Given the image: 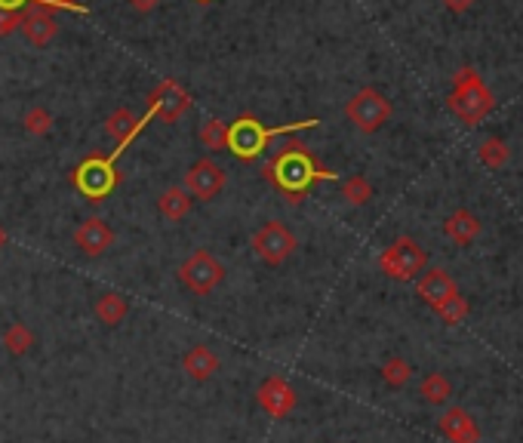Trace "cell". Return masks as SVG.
<instances>
[{
    "instance_id": "1",
    "label": "cell",
    "mask_w": 523,
    "mask_h": 443,
    "mask_svg": "<svg viewBox=\"0 0 523 443\" xmlns=\"http://www.w3.org/2000/svg\"><path fill=\"white\" fill-rule=\"evenodd\" d=\"M265 178H268L271 185H277V188L286 194L290 204H302L311 185L320 182V178L333 182L335 173L326 167H320L302 142H290L275 160L265 163Z\"/></svg>"
},
{
    "instance_id": "2",
    "label": "cell",
    "mask_w": 523,
    "mask_h": 443,
    "mask_svg": "<svg viewBox=\"0 0 523 443\" xmlns=\"http://www.w3.org/2000/svg\"><path fill=\"white\" fill-rule=\"evenodd\" d=\"M456 90L450 96V111L456 114L465 127H478V123L493 111L496 99L489 92L487 83L480 81V74L474 68H459L456 77H452Z\"/></svg>"
},
{
    "instance_id": "3",
    "label": "cell",
    "mask_w": 523,
    "mask_h": 443,
    "mask_svg": "<svg viewBox=\"0 0 523 443\" xmlns=\"http://www.w3.org/2000/svg\"><path fill=\"white\" fill-rule=\"evenodd\" d=\"M311 127H317L315 118L302 123H290V127H280V130H265L256 118H237L234 123H228V151L237 154L240 160H256L277 133H293V130H311Z\"/></svg>"
},
{
    "instance_id": "4",
    "label": "cell",
    "mask_w": 523,
    "mask_h": 443,
    "mask_svg": "<svg viewBox=\"0 0 523 443\" xmlns=\"http://www.w3.org/2000/svg\"><path fill=\"white\" fill-rule=\"evenodd\" d=\"M428 255L412 237H397L392 246H385V253L379 255V268L385 271L392 281L410 284L425 271Z\"/></svg>"
},
{
    "instance_id": "5",
    "label": "cell",
    "mask_w": 523,
    "mask_h": 443,
    "mask_svg": "<svg viewBox=\"0 0 523 443\" xmlns=\"http://www.w3.org/2000/svg\"><path fill=\"white\" fill-rule=\"evenodd\" d=\"M114 158H117V154H111V158H102V154H92V158H87V160L81 163V167L74 169V176H72L74 188L81 191L87 200H92V204L105 200L108 194L114 191V185H117Z\"/></svg>"
},
{
    "instance_id": "6",
    "label": "cell",
    "mask_w": 523,
    "mask_h": 443,
    "mask_svg": "<svg viewBox=\"0 0 523 443\" xmlns=\"http://www.w3.org/2000/svg\"><path fill=\"white\" fill-rule=\"evenodd\" d=\"M345 118L354 123L361 133H376V130L385 127L388 118H392V102H388L379 90L363 87L348 99Z\"/></svg>"
},
{
    "instance_id": "7",
    "label": "cell",
    "mask_w": 523,
    "mask_h": 443,
    "mask_svg": "<svg viewBox=\"0 0 523 443\" xmlns=\"http://www.w3.org/2000/svg\"><path fill=\"white\" fill-rule=\"evenodd\" d=\"M222 277H225V265L209 250H194L189 259L182 262V268H179V281L198 295H209L222 284Z\"/></svg>"
},
{
    "instance_id": "8",
    "label": "cell",
    "mask_w": 523,
    "mask_h": 443,
    "mask_svg": "<svg viewBox=\"0 0 523 443\" xmlns=\"http://www.w3.org/2000/svg\"><path fill=\"white\" fill-rule=\"evenodd\" d=\"M295 235L290 228H286L284 222H268L262 225L259 231H256L253 237V250L259 255L262 262H268V265H284L286 259L295 253Z\"/></svg>"
},
{
    "instance_id": "9",
    "label": "cell",
    "mask_w": 523,
    "mask_h": 443,
    "mask_svg": "<svg viewBox=\"0 0 523 443\" xmlns=\"http://www.w3.org/2000/svg\"><path fill=\"white\" fill-rule=\"evenodd\" d=\"M225 182H228V176H225V169L218 167L213 158H200L198 163H191V169L185 173V185L182 188L191 194V200H213L218 191L225 188Z\"/></svg>"
},
{
    "instance_id": "10",
    "label": "cell",
    "mask_w": 523,
    "mask_h": 443,
    "mask_svg": "<svg viewBox=\"0 0 523 443\" xmlns=\"http://www.w3.org/2000/svg\"><path fill=\"white\" fill-rule=\"evenodd\" d=\"M189 108H191V96L182 90V83L176 81H163L160 87L148 96V114L167 123H176Z\"/></svg>"
},
{
    "instance_id": "11",
    "label": "cell",
    "mask_w": 523,
    "mask_h": 443,
    "mask_svg": "<svg viewBox=\"0 0 523 443\" xmlns=\"http://www.w3.org/2000/svg\"><path fill=\"white\" fill-rule=\"evenodd\" d=\"M256 400H259V407L268 413L271 419H284L290 416L295 409V388L286 382V379L280 376H271L265 379V382L259 385V391H256Z\"/></svg>"
},
{
    "instance_id": "12",
    "label": "cell",
    "mask_w": 523,
    "mask_h": 443,
    "mask_svg": "<svg viewBox=\"0 0 523 443\" xmlns=\"http://www.w3.org/2000/svg\"><path fill=\"white\" fill-rule=\"evenodd\" d=\"M74 246L81 250L83 255H102L114 246V231L111 225L102 222L99 216H90L87 222L77 225L74 231Z\"/></svg>"
},
{
    "instance_id": "13",
    "label": "cell",
    "mask_w": 523,
    "mask_h": 443,
    "mask_svg": "<svg viewBox=\"0 0 523 443\" xmlns=\"http://www.w3.org/2000/svg\"><path fill=\"white\" fill-rule=\"evenodd\" d=\"M19 31L31 46H46V43H53V37L59 34V22H56V15H53V10L28 6V10H22Z\"/></svg>"
},
{
    "instance_id": "14",
    "label": "cell",
    "mask_w": 523,
    "mask_h": 443,
    "mask_svg": "<svg viewBox=\"0 0 523 443\" xmlns=\"http://www.w3.org/2000/svg\"><path fill=\"white\" fill-rule=\"evenodd\" d=\"M459 293V286L456 281L447 274L443 268H431V271H425V274L419 277V284H416V295L421 302H425L428 308H441L443 302H450L452 295Z\"/></svg>"
},
{
    "instance_id": "15",
    "label": "cell",
    "mask_w": 523,
    "mask_h": 443,
    "mask_svg": "<svg viewBox=\"0 0 523 443\" xmlns=\"http://www.w3.org/2000/svg\"><path fill=\"white\" fill-rule=\"evenodd\" d=\"M437 429L450 443H480V429L471 419V413L462 407H450L447 413L437 419Z\"/></svg>"
},
{
    "instance_id": "16",
    "label": "cell",
    "mask_w": 523,
    "mask_h": 443,
    "mask_svg": "<svg viewBox=\"0 0 523 443\" xmlns=\"http://www.w3.org/2000/svg\"><path fill=\"white\" fill-rule=\"evenodd\" d=\"M148 120H151V114H145V118H136V114H132L130 108H117L111 118L105 120V133L117 142V151H114V154H121L123 148H127L132 139H136V133L145 127Z\"/></svg>"
},
{
    "instance_id": "17",
    "label": "cell",
    "mask_w": 523,
    "mask_h": 443,
    "mask_svg": "<svg viewBox=\"0 0 523 443\" xmlns=\"http://www.w3.org/2000/svg\"><path fill=\"white\" fill-rule=\"evenodd\" d=\"M182 367L194 382H209L218 372V367H222V361H218V354L209 345H194L191 352L185 354Z\"/></svg>"
},
{
    "instance_id": "18",
    "label": "cell",
    "mask_w": 523,
    "mask_h": 443,
    "mask_svg": "<svg viewBox=\"0 0 523 443\" xmlns=\"http://www.w3.org/2000/svg\"><path fill=\"white\" fill-rule=\"evenodd\" d=\"M443 235H447L452 244H459V246L474 244V240H478V235H480L478 216H474L471 209H456V213H452L450 219L443 222Z\"/></svg>"
},
{
    "instance_id": "19",
    "label": "cell",
    "mask_w": 523,
    "mask_h": 443,
    "mask_svg": "<svg viewBox=\"0 0 523 443\" xmlns=\"http://www.w3.org/2000/svg\"><path fill=\"white\" fill-rule=\"evenodd\" d=\"M158 209L163 219L182 222L185 216L191 213V194L185 191L182 185H169V188H163V194L158 197Z\"/></svg>"
},
{
    "instance_id": "20",
    "label": "cell",
    "mask_w": 523,
    "mask_h": 443,
    "mask_svg": "<svg viewBox=\"0 0 523 443\" xmlns=\"http://www.w3.org/2000/svg\"><path fill=\"white\" fill-rule=\"evenodd\" d=\"M96 317L102 321L105 326H117L127 317V311H130V305H127V299H123L121 293H102L96 299Z\"/></svg>"
},
{
    "instance_id": "21",
    "label": "cell",
    "mask_w": 523,
    "mask_h": 443,
    "mask_svg": "<svg viewBox=\"0 0 523 443\" xmlns=\"http://www.w3.org/2000/svg\"><path fill=\"white\" fill-rule=\"evenodd\" d=\"M419 394H421V400L431 403V407H443V403L452 398V385L443 372H428L419 385Z\"/></svg>"
},
{
    "instance_id": "22",
    "label": "cell",
    "mask_w": 523,
    "mask_h": 443,
    "mask_svg": "<svg viewBox=\"0 0 523 443\" xmlns=\"http://www.w3.org/2000/svg\"><path fill=\"white\" fill-rule=\"evenodd\" d=\"M4 348L10 352L13 357H22V354H28L31 348H34V332L28 330V323H10L4 330Z\"/></svg>"
},
{
    "instance_id": "23",
    "label": "cell",
    "mask_w": 523,
    "mask_h": 443,
    "mask_svg": "<svg viewBox=\"0 0 523 443\" xmlns=\"http://www.w3.org/2000/svg\"><path fill=\"white\" fill-rule=\"evenodd\" d=\"M508 142L505 139H499V136H489V139H483V142L478 145V158L483 167H489V169H499V167H505L508 163Z\"/></svg>"
},
{
    "instance_id": "24",
    "label": "cell",
    "mask_w": 523,
    "mask_h": 443,
    "mask_svg": "<svg viewBox=\"0 0 523 443\" xmlns=\"http://www.w3.org/2000/svg\"><path fill=\"white\" fill-rule=\"evenodd\" d=\"M342 197H345V204H351V207H363V204H370V197H373V185L366 182L363 176H351L342 182Z\"/></svg>"
},
{
    "instance_id": "25",
    "label": "cell",
    "mask_w": 523,
    "mask_h": 443,
    "mask_svg": "<svg viewBox=\"0 0 523 443\" xmlns=\"http://www.w3.org/2000/svg\"><path fill=\"white\" fill-rule=\"evenodd\" d=\"M200 142L209 151H225L228 148V123L225 120H207L204 127H200Z\"/></svg>"
},
{
    "instance_id": "26",
    "label": "cell",
    "mask_w": 523,
    "mask_h": 443,
    "mask_svg": "<svg viewBox=\"0 0 523 443\" xmlns=\"http://www.w3.org/2000/svg\"><path fill=\"white\" fill-rule=\"evenodd\" d=\"M382 379H385V385H392V388H403L412 379L410 361H403V357H388V361L382 363Z\"/></svg>"
},
{
    "instance_id": "27",
    "label": "cell",
    "mask_w": 523,
    "mask_h": 443,
    "mask_svg": "<svg viewBox=\"0 0 523 443\" xmlns=\"http://www.w3.org/2000/svg\"><path fill=\"white\" fill-rule=\"evenodd\" d=\"M22 127H25L28 136H46L53 130V114L46 108H28L25 118H22Z\"/></svg>"
},
{
    "instance_id": "28",
    "label": "cell",
    "mask_w": 523,
    "mask_h": 443,
    "mask_svg": "<svg viewBox=\"0 0 523 443\" xmlns=\"http://www.w3.org/2000/svg\"><path fill=\"white\" fill-rule=\"evenodd\" d=\"M468 311H471V308H468V299H465L462 293H456L450 302H443V305L437 308V314H441V321H443V323L456 326V323H462V321H465Z\"/></svg>"
},
{
    "instance_id": "29",
    "label": "cell",
    "mask_w": 523,
    "mask_h": 443,
    "mask_svg": "<svg viewBox=\"0 0 523 443\" xmlns=\"http://www.w3.org/2000/svg\"><path fill=\"white\" fill-rule=\"evenodd\" d=\"M22 13H0V37H10L13 31H19Z\"/></svg>"
},
{
    "instance_id": "30",
    "label": "cell",
    "mask_w": 523,
    "mask_h": 443,
    "mask_svg": "<svg viewBox=\"0 0 523 443\" xmlns=\"http://www.w3.org/2000/svg\"><path fill=\"white\" fill-rule=\"evenodd\" d=\"M25 6H41V0H0V13H22Z\"/></svg>"
},
{
    "instance_id": "31",
    "label": "cell",
    "mask_w": 523,
    "mask_h": 443,
    "mask_svg": "<svg viewBox=\"0 0 523 443\" xmlns=\"http://www.w3.org/2000/svg\"><path fill=\"white\" fill-rule=\"evenodd\" d=\"M130 6L136 13H151V10H158V6H160V0H130Z\"/></svg>"
},
{
    "instance_id": "32",
    "label": "cell",
    "mask_w": 523,
    "mask_h": 443,
    "mask_svg": "<svg viewBox=\"0 0 523 443\" xmlns=\"http://www.w3.org/2000/svg\"><path fill=\"white\" fill-rule=\"evenodd\" d=\"M443 6L452 13H468L474 6V0H443Z\"/></svg>"
},
{
    "instance_id": "33",
    "label": "cell",
    "mask_w": 523,
    "mask_h": 443,
    "mask_svg": "<svg viewBox=\"0 0 523 443\" xmlns=\"http://www.w3.org/2000/svg\"><path fill=\"white\" fill-rule=\"evenodd\" d=\"M6 246V231H4V225H0V250Z\"/></svg>"
},
{
    "instance_id": "34",
    "label": "cell",
    "mask_w": 523,
    "mask_h": 443,
    "mask_svg": "<svg viewBox=\"0 0 523 443\" xmlns=\"http://www.w3.org/2000/svg\"><path fill=\"white\" fill-rule=\"evenodd\" d=\"M198 4H209V0H198Z\"/></svg>"
}]
</instances>
